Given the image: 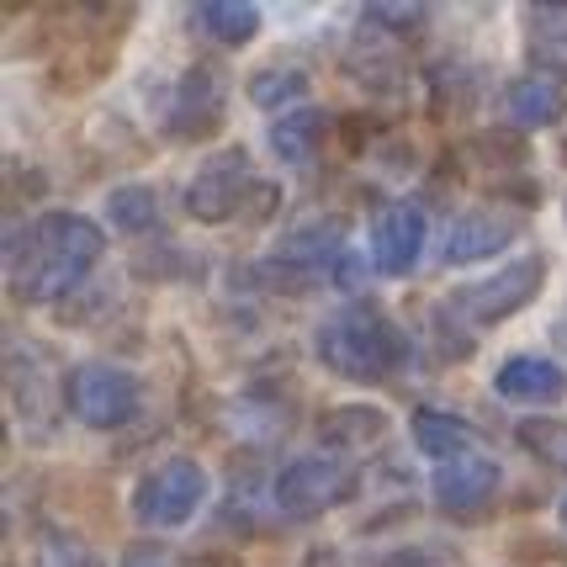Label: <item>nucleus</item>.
Masks as SVG:
<instances>
[{
  "mask_svg": "<svg viewBox=\"0 0 567 567\" xmlns=\"http://www.w3.org/2000/svg\"><path fill=\"white\" fill-rule=\"evenodd\" d=\"M101 249H106V239L91 218L43 213L38 223H27L22 234H11V245H6L11 292H17V302H59L91 276Z\"/></svg>",
  "mask_w": 567,
  "mask_h": 567,
  "instance_id": "obj_1",
  "label": "nucleus"
},
{
  "mask_svg": "<svg viewBox=\"0 0 567 567\" xmlns=\"http://www.w3.org/2000/svg\"><path fill=\"white\" fill-rule=\"evenodd\" d=\"M403 334L377 302H346L319 323V361L346 382H382L403 367Z\"/></svg>",
  "mask_w": 567,
  "mask_h": 567,
  "instance_id": "obj_2",
  "label": "nucleus"
},
{
  "mask_svg": "<svg viewBox=\"0 0 567 567\" xmlns=\"http://www.w3.org/2000/svg\"><path fill=\"white\" fill-rule=\"evenodd\" d=\"M361 483V467L340 456V451H313V456H297L281 467L276 477V509L287 519H313L334 504H346Z\"/></svg>",
  "mask_w": 567,
  "mask_h": 567,
  "instance_id": "obj_3",
  "label": "nucleus"
},
{
  "mask_svg": "<svg viewBox=\"0 0 567 567\" xmlns=\"http://www.w3.org/2000/svg\"><path fill=\"white\" fill-rule=\"evenodd\" d=\"M64 403L80 424L91 430H123L127 420H138L144 409V382L127 367H112V361H85L64 377Z\"/></svg>",
  "mask_w": 567,
  "mask_h": 567,
  "instance_id": "obj_4",
  "label": "nucleus"
},
{
  "mask_svg": "<svg viewBox=\"0 0 567 567\" xmlns=\"http://www.w3.org/2000/svg\"><path fill=\"white\" fill-rule=\"evenodd\" d=\"M202 498H207V472H202V462L171 456V462H159V467H148L144 477H138L133 515H138V525H148V530H175V525H186V519L197 515Z\"/></svg>",
  "mask_w": 567,
  "mask_h": 567,
  "instance_id": "obj_5",
  "label": "nucleus"
},
{
  "mask_svg": "<svg viewBox=\"0 0 567 567\" xmlns=\"http://www.w3.org/2000/svg\"><path fill=\"white\" fill-rule=\"evenodd\" d=\"M542 281H546L542 260H515V266H504L498 276H483V281L462 287V292L445 302V313H456L462 323L483 329V323H498V319H509V313H519L530 297L542 292Z\"/></svg>",
  "mask_w": 567,
  "mask_h": 567,
  "instance_id": "obj_6",
  "label": "nucleus"
},
{
  "mask_svg": "<svg viewBox=\"0 0 567 567\" xmlns=\"http://www.w3.org/2000/svg\"><path fill=\"white\" fill-rule=\"evenodd\" d=\"M249 181H255L249 148H223L213 159H202V171L192 175V186H186V213L202 223L234 218L249 197Z\"/></svg>",
  "mask_w": 567,
  "mask_h": 567,
  "instance_id": "obj_7",
  "label": "nucleus"
},
{
  "mask_svg": "<svg viewBox=\"0 0 567 567\" xmlns=\"http://www.w3.org/2000/svg\"><path fill=\"white\" fill-rule=\"evenodd\" d=\"M498 483H504V472H498L494 456H456V462H445L435 467V483H430V494H435V509L451 519H477L488 515V504L498 498Z\"/></svg>",
  "mask_w": 567,
  "mask_h": 567,
  "instance_id": "obj_8",
  "label": "nucleus"
},
{
  "mask_svg": "<svg viewBox=\"0 0 567 567\" xmlns=\"http://www.w3.org/2000/svg\"><path fill=\"white\" fill-rule=\"evenodd\" d=\"M223 106H228V74L218 64H192V70L175 80L171 96V133L175 138H202L223 123Z\"/></svg>",
  "mask_w": 567,
  "mask_h": 567,
  "instance_id": "obj_9",
  "label": "nucleus"
},
{
  "mask_svg": "<svg viewBox=\"0 0 567 567\" xmlns=\"http://www.w3.org/2000/svg\"><path fill=\"white\" fill-rule=\"evenodd\" d=\"M371 266L382 276H409L424 255V213L414 202H388L377 218H371Z\"/></svg>",
  "mask_w": 567,
  "mask_h": 567,
  "instance_id": "obj_10",
  "label": "nucleus"
},
{
  "mask_svg": "<svg viewBox=\"0 0 567 567\" xmlns=\"http://www.w3.org/2000/svg\"><path fill=\"white\" fill-rule=\"evenodd\" d=\"M519 228H525V218H519V213H504V207H477V213H462V218L445 228L441 260L445 266H477V260L498 255Z\"/></svg>",
  "mask_w": 567,
  "mask_h": 567,
  "instance_id": "obj_11",
  "label": "nucleus"
},
{
  "mask_svg": "<svg viewBox=\"0 0 567 567\" xmlns=\"http://www.w3.org/2000/svg\"><path fill=\"white\" fill-rule=\"evenodd\" d=\"M494 393L509 403H563L567 371L546 355H509L494 371Z\"/></svg>",
  "mask_w": 567,
  "mask_h": 567,
  "instance_id": "obj_12",
  "label": "nucleus"
},
{
  "mask_svg": "<svg viewBox=\"0 0 567 567\" xmlns=\"http://www.w3.org/2000/svg\"><path fill=\"white\" fill-rule=\"evenodd\" d=\"M504 106H509V117L519 127H551V123H563L567 91L557 80H546V74H519L515 85L504 91Z\"/></svg>",
  "mask_w": 567,
  "mask_h": 567,
  "instance_id": "obj_13",
  "label": "nucleus"
},
{
  "mask_svg": "<svg viewBox=\"0 0 567 567\" xmlns=\"http://www.w3.org/2000/svg\"><path fill=\"white\" fill-rule=\"evenodd\" d=\"M414 445H420L424 456H435V462H456V456H472V445H477V430L467 420H456V414H441V409H414Z\"/></svg>",
  "mask_w": 567,
  "mask_h": 567,
  "instance_id": "obj_14",
  "label": "nucleus"
},
{
  "mask_svg": "<svg viewBox=\"0 0 567 567\" xmlns=\"http://www.w3.org/2000/svg\"><path fill=\"white\" fill-rule=\"evenodd\" d=\"M323 133H329V117H323L319 106H297V112H281L271 123V148L287 165H308L319 154Z\"/></svg>",
  "mask_w": 567,
  "mask_h": 567,
  "instance_id": "obj_15",
  "label": "nucleus"
},
{
  "mask_svg": "<svg viewBox=\"0 0 567 567\" xmlns=\"http://www.w3.org/2000/svg\"><path fill=\"white\" fill-rule=\"evenodd\" d=\"M192 22L213 43H223V49H245V43H255V32H260V11L245 6V0H207V6L192 11Z\"/></svg>",
  "mask_w": 567,
  "mask_h": 567,
  "instance_id": "obj_16",
  "label": "nucleus"
},
{
  "mask_svg": "<svg viewBox=\"0 0 567 567\" xmlns=\"http://www.w3.org/2000/svg\"><path fill=\"white\" fill-rule=\"evenodd\" d=\"M530 49L546 70L567 74V6H530Z\"/></svg>",
  "mask_w": 567,
  "mask_h": 567,
  "instance_id": "obj_17",
  "label": "nucleus"
},
{
  "mask_svg": "<svg viewBox=\"0 0 567 567\" xmlns=\"http://www.w3.org/2000/svg\"><path fill=\"white\" fill-rule=\"evenodd\" d=\"M106 218L117 223L123 234H144V228H154V218H159V202H154L148 186H117V192L106 197Z\"/></svg>",
  "mask_w": 567,
  "mask_h": 567,
  "instance_id": "obj_18",
  "label": "nucleus"
},
{
  "mask_svg": "<svg viewBox=\"0 0 567 567\" xmlns=\"http://www.w3.org/2000/svg\"><path fill=\"white\" fill-rule=\"evenodd\" d=\"M308 96V74L302 70H260L249 74V101L266 112H287V101Z\"/></svg>",
  "mask_w": 567,
  "mask_h": 567,
  "instance_id": "obj_19",
  "label": "nucleus"
},
{
  "mask_svg": "<svg viewBox=\"0 0 567 567\" xmlns=\"http://www.w3.org/2000/svg\"><path fill=\"white\" fill-rule=\"evenodd\" d=\"M382 430H388V414H382V409H361V403H355V409H340L334 420L323 424V435H329L334 445H346V441L371 445Z\"/></svg>",
  "mask_w": 567,
  "mask_h": 567,
  "instance_id": "obj_20",
  "label": "nucleus"
},
{
  "mask_svg": "<svg viewBox=\"0 0 567 567\" xmlns=\"http://www.w3.org/2000/svg\"><path fill=\"white\" fill-rule=\"evenodd\" d=\"M525 451H536L551 467H567V424L563 420H525L515 430Z\"/></svg>",
  "mask_w": 567,
  "mask_h": 567,
  "instance_id": "obj_21",
  "label": "nucleus"
},
{
  "mask_svg": "<svg viewBox=\"0 0 567 567\" xmlns=\"http://www.w3.org/2000/svg\"><path fill=\"white\" fill-rule=\"evenodd\" d=\"M32 567H96V557H91V546L80 542V536L49 530V536L38 542V563Z\"/></svg>",
  "mask_w": 567,
  "mask_h": 567,
  "instance_id": "obj_22",
  "label": "nucleus"
},
{
  "mask_svg": "<svg viewBox=\"0 0 567 567\" xmlns=\"http://www.w3.org/2000/svg\"><path fill=\"white\" fill-rule=\"evenodd\" d=\"M123 567H197V557L175 551L171 542H138L123 551Z\"/></svg>",
  "mask_w": 567,
  "mask_h": 567,
  "instance_id": "obj_23",
  "label": "nucleus"
},
{
  "mask_svg": "<svg viewBox=\"0 0 567 567\" xmlns=\"http://www.w3.org/2000/svg\"><path fill=\"white\" fill-rule=\"evenodd\" d=\"M424 17H430L424 6H371V11H367V27H377V32L398 27V38H403V32H414Z\"/></svg>",
  "mask_w": 567,
  "mask_h": 567,
  "instance_id": "obj_24",
  "label": "nucleus"
},
{
  "mask_svg": "<svg viewBox=\"0 0 567 567\" xmlns=\"http://www.w3.org/2000/svg\"><path fill=\"white\" fill-rule=\"evenodd\" d=\"M382 567H445L441 557H430V551H398V557H388Z\"/></svg>",
  "mask_w": 567,
  "mask_h": 567,
  "instance_id": "obj_25",
  "label": "nucleus"
},
{
  "mask_svg": "<svg viewBox=\"0 0 567 567\" xmlns=\"http://www.w3.org/2000/svg\"><path fill=\"white\" fill-rule=\"evenodd\" d=\"M551 334H557V346L567 350V313H563V319H557V329H551Z\"/></svg>",
  "mask_w": 567,
  "mask_h": 567,
  "instance_id": "obj_26",
  "label": "nucleus"
},
{
  "mask_svg": "<svg viewBox=\"0 0 567 567\" xmlns=\"http://www.w3.org/2000/svg\"><path fill=\"white\" fill-rule=\"evenodd\" d=\"M557 519H563V530H567V494L557 498Z\"/></svg>",
  "mask_w": 567,
  "mask_h": 567,
  "instance_id": "obj_27",
  "label": "nucleus"
}]
</instances>
